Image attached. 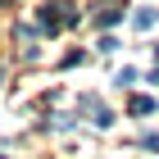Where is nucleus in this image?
I'll use <instances>...</instances> for the list:
<instances>
[{"label":"nucleus","instance_id":"1","mask_svg":"<svg viewBox=\"0 0 159 159\" xmlns=\"http://www.w3.org/2000/svg\"><path fill=\"white\" fill-rule=\"evenodd\" d=\"M86 109H91V123H96V127H109V123H114V118H109V109H105V105H100L96 96L86 100Z\"/></svg>","mask_w":159,"mask_h":159},{"label":"nucleus","instance_id":"2","mask_svg":"<svg viewBox=\"0 0 159 159\" xmlns=\"http://www.w3.org/2000/svg\"><path fill=\"white\" fill-rule=\"evenodd\" d=\"M136 27H141V32H150V27H155V9H136V18H132Z\"/></svg>","mask_w":159,"mask_h":159},{"label":"nucleus","instance_id":"3","mask_svg":"<svg viewBox=\"0 0 159 159\" xmlns=\"http://www.w3.org/2000/svg\"><path fill=\"white\" fill-rule=\"evenodd\" d=\"M118 18H123V9H100V14H96V23H100V27H114Z\"/></svg>","mask_w":159,"mask_h":159},{"label":"nucleus","instance_id":"4","mask_svg":"<svg viewBox=\"0 0 159 159\" xmlns=\"http://www.w3.org/2000/svg\"><path fill=\"white\" fill-rule=\"evenodd\" d=\"M132 114H155V100L150 96H132Z\"/></svg>","mask_w":159,"mask_h":159},{"label":"nucleus","instance_id":"5","mask_svg":"<svg viewBox=\"0 0 159 159\" xmlns=\"http://www.w3.org/2000/svg\"><path fill=\"white\" fill-rule=\"evenodd\" d=\"M141 146H146V150H159V132H146V136H141Z\"/></svg>","mask_w":159,"mask_h":159},{"label":"nucleus","instance_id":"6","mask_svg":"<svg viewBox=\"0 0 159 159\" xmlns=\"http://www.w3.org/2000/svg\"><path fill=\"white\" fill-rule=\"evenodd\" d=\"M155 55H159V50H155Z\"/></svg>","mask_w":159,"mask_h":159}]
</instances>
